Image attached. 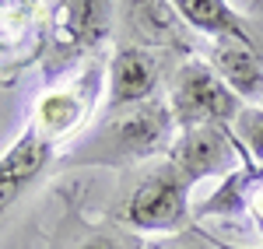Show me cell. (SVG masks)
<instances>
[{
	"label": "cell",
	"mask_w": 263,
	"mask_h": 249,
	"mask_svg": "<svg viewBox=\"0 0 263 249\" xmlns=\"http://www.w3.org/2000/svg\"><path fill=\"white\" fill-rule=\"evenodd\" d=\"M99 81H102L99 63H88V70H81L70 84H49L35 99L28 126L39 130L49 144L60 147V141L74 137L88 123L95 99H99Z\"/></svg>",
	"instance_id": "5b68a950"
},
{
	"label": "cell",
	"mask_w": 263,
	"mask_h": 249,
	"mask_svg": "<svg viewBox=\"0 0 263 249\" xmlns=\"http://www.w3.org/2000/svg\"><path fill=\"white\" fill-rule=\"evenodd\" d=\"M35 11H39V0H0V67L28 60V53L21 49H28Z\"/></svg>",
	"instance_id": "7c38bea8"
},
{
	"label": "cell",
	"mask_w": 263,
	"mask_h": 249,
	"mask_svg": "<svg viewBox=\"0 0 263 249\" xmlns=\"http://www.w3.org/2000/svg\"><path fill=\"white\" fill-rule=\"evenodd\" d=\"M168 109H172L176 126L186 130V126H207V123L228 126L239 120V112H242L246 105L218 78V70L207 60H186L172 74Z\"/></svg>",
	"instance_id": "277c9868"
},
{
	"label": "cell",
	"mask_w": 263,
	"mask_h": 249,
	"mask_svg": "<svg viewBox=\"0 0 263 249\" xmlns=\"http://www.w3.org/2000/svg\"><path fill=\"white\" fill-rule=\"evenodd\" d=\"M116 0H60L39 28V67L46 81H60L70 67L99 49L112 32Z\"/></svg>",
	"instance_id": "7a4b0ae2"
},
{
	"label": "cell",
	"mask_w": 263,
	"mask_h": 249,
	"mask_svg": "<svg viewBox=\"0 0 263 249\" xmlns=\"http://www.w3.org/2000/svg\"><path fill=\"white\" fill-rule=\"evenodd\" d=\"M172 4H176L179 18L186 21L193 32H200V35H207V39H214V42L239 39V42H249V46L260 49L263 35L239 14V11L228 7V0H172Z\"/></svg>",
	"instance_id": "8fae6325"
},
{
	"label": "cell",
	"mask_w": 263,
	"mask_h": 249,
	"mask_svg": "<svg viewBox=\"0 0 263 249\" xmlns=\"http://www.w3.org/2000/svg\"><path fill=\"white\" fill-rule=\"evenodd\" d=\"M168 162L186 176V183H200L211 176H228L242 165V144L235 130L218 123L207 126H186L168 144Z\"/></svg>",
	"instance_id": "8992f818"
},
{
	"label": "cell",
	"mask_w": 263,
	"mask_h": 249,
	"mask_svg": "<svg viewBox=\"0 0 263 249\" xmlns=\"http://www.w3.org/2000/svg\"><path fill=\"white\" fill-rule=\"evenodd\" d=\"M53 155H57V144H49L39 130L25 126V133L0 158V210L11 207L21 193L32 186V179L53 162Z\"/></svg>",
	"instance_id": "9c48e42d"
},
{
	"label": "cell",
	"mask_w": 263,
	"mask_h": 249,
	"mask_svg": "<svg viewBox=\"0 0 263 249\" xmlns=\"http://www.w3.org/2000/svg\"><path fill=\"white\" fill-rule=\"evenodd\" d=\"M172 130L179 126L162 99L112 109V116L99 123L91 137L78 141L63 155V165H134L172 144Z\"/></svg>",
	"instance_id": "6da1fadb"
},
{
	"label": "cell",
	"mask_w": 263,
	"mask_h": 249,
	"mask_svg": "<svg viewBox=\"0 0 263 249\" xmlns=\"http://www.w3.org/2000/svg\"><path fill=\"white\" fill-rule=\"evenodd\" d=\"M158 78H162V67H158V56L151 49L120 46L112 63H109V105L126 109V105L155 99Z\"/></svg>",
	"instance_id": "ba28073f"
},
{
	"label": "cell",
	"mask_w": 263,
	"mask_h": 249,
	"mask_svg": "<svg viewBox=\"0 0 263 249\" xmlns=\"http://www.w3.org/2000/svg\"><path fill=\"white\" fill-rule=\"evenodd\" d=\"M235 137H239V144H242L253 158L263 162V109L246 105L242 112H239V120H235Z\"/></svg>",
	"instance_id": "4fadbf2b"
},
{
	"label": "cell",
	"mask_w": 263,
	"mask_h": 249,
	"mask_svg": "<svg viewBox=\"0 0 263 249\" xmlns=\"http://www.w3.org/2000/svg\"><path fill=\"white\" fill-rule=\"evenodd\" d=\"M211 67L242 102L263 99V49L239 39H221L211 46Z\"/></svg>",
	"instance_id": "30bf717a"
},
{
	"label": "cell",
	"mask_w": 263,
	"mask_h": 249,
	"mask_svg": "<svg viewBox=\"0 0 263 249\" xmlns=\"http://www.w3.org/2000/svg\"><path fill=\"white\" fill-rule=\"evenodd\" d=\"M120 221L134 235L182 232L190 225V183L168 158L151 165L123 197Z\"/></svg>",
	"instance_id": "3957f363"
},
{
	"label": "cell",
	"mask_w": 263,
	"mask_h": 249,
	"mask_svg": "<svg viewBox=\"0 0 263 249\" xmlns=\"http://www.w3.org/2000/svg\"><path fill=\"white\" fill-rule=\"evenodd\" d=\"M155 249H207V246H193V242H182V239H176V242H162V246Z\"/></svg>",
	"instance_id": "2e32d148"
},
{
	"label": "cell",
	"mask_w": 263,
	"mask_h": 249,
	"mask_svg": "<svg viewBox=\"0 0 263 249\" xmlns=\"http://www.w3.org/2000/svg\"><path fill=\"white\" fill-rule=\"evenodd\" d=\"M203 242H211L214 249H263V246H232V242H221V239H214V235H200Z\"/></svg>",
	"instance_id": "9a60e30c"
},
{
	"label": "cell",
	"mask_w": 263,
	"mask_h": 249,
	"mask_svg": "<svg viewBox=\"0 0 263 249\" xmlns=\"http://www.w3.org/2000/svg\"><path fill=\"white\" fill-rule=\"evenodd\" d=\"M123 35L126 46L141 49H172L190 56L197 49L193 28L179 18L172 0H126L123 4Z\"/></svg>",
	"instance_id": "52a82bcc"
},
{
	"label": "cell",
	"mask_w": 263,
	"mask_h": 249,
	"mask_svg": "<svg viewBox=\"0 0 263 249\" xmlns=\"http://www.w3.org/2000/svg\"><path fill=\"white\" fill-rule=\"evenodd\" d=\"M63 249H141V242H137L134 232L99 228V232H88L81 239H74V242H67Z\"/></svg>",
	"instance_id": "5bb4252c"
}]
</instances>
